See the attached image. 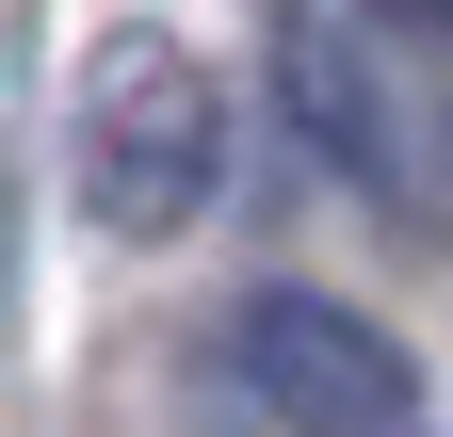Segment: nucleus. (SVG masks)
<instances>
[{
    "label": "nucleus",
    "instance_id": "nucleus-3",
    "mask_svg": "<svg viewBox=\"0 0 453 437\" xmlns=\"http://www.w3.org/2000/svg\"><path fill=\"white\" fill-rule=\"evenodd\" d=\"M275 81H292V114L357 162V179H388V130H372V81H357V33L324 17V0H275Z\"/></svg>",
    "mask_w": 453,
    "mask_h": 437
},
{
    "label": "nucleus",
    "instance_id": "nucleus-4",
    "mask_svg": "<svg viewBox=\"0 0 453 437\" xmlns=\"http://www.w3.org/2000/svg\"><path fill=\"white\" fill-rule=\"evenodd\" d=\"M372 17H388V33H453V0H372Z\"/></svg>",
    "mask_w": 453,
    "mask_h": 437
},
{
    "label": "nucleus",
    "instance_id": "nucleus-1",
    "mask_svg": "<svg viewBox=\"0 0 453 437\" xmlns=\"http://www.w3.org/2000/svg\"><path fill=\"white\" fill-rule=\"evenodd\" d=\"M65 162H81V211L113 243H179L211 179H226V97L179 33H113L81 65V114H65Z\"/></svg>",
    "mask_w": 453,
    "mask_h": 437
},
{
    "label": "nucleus",
    "instance_id": "nucleus-2",
    "mask_svg": "<svg viewBox=\"0 0 453 437\" xmlns=\"http://www.w3.org/2000/svg\"><path fill=\"white\" fill-rule=\"evenodd\" d=\"M211 372H226V405L275 421V437H405L421 421L405 341H388L372 308H340V292H292V276H259L243 308H226Z\"/></svg>",
    "mask_w": 453,
    "mask_h": 437
}]
</instances>
